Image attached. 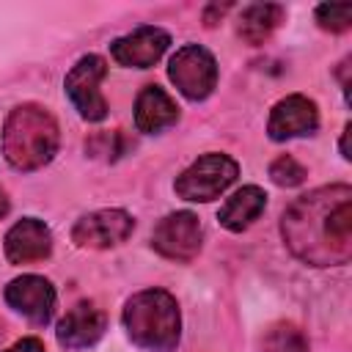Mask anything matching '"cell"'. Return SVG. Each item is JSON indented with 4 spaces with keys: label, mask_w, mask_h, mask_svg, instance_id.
Wrapping results in <instances>:
<instances>
[{
    "label": "cell",
    "mask_w": 352,
    "mask_h": 352,
    "mask_svg": "<svg viewBox=\"0 0 352 352\" xmlns=\"http://www.w3.org/2000/svg\"><path fill=\"white\" fill-rule=\"evenodd\" d=\"M292 256L311 267H336L352 258V190L330 184L300 195L280 220Z\"/></svg>",
    "instance_id": "6da1fadb"
},
{
    "label": "cell",
    "mask_w": 352,
    "mask_h": 352,
    "mask_svg": "<svg viewBox=\"0 0 352 352\" xmlns=\"http://www.w3.org/2000/svg\"><path fill=\"white\" fill-rule=\"evenodd\" d=\"M58 121L41 104H16L3 129V151L6 160L16 170H38L58 151Z\"/></svg>",
    "instance_id": "7a4b0ae2"
},
{
    "label": "cell",
    "mask_w": 352,
    "mask_h": 352,
    "mask_svg": "<svg viewBox=\"0 0 352 352\" xmlns=\"http://www.w3.org/2000/svg\"><path fill=\"white\" fill-rule=\"evenodd\" d=\"M124 327L129 338L148 352H170L182 336L179 302L165 289H143L124 305Z\"/></svg>",
    "instance_id": "3957f363"
},
{
    "label": "cell",
    "mask_w": 352,
    "mask_h": 352,
    "mask_svg": "<svg viewBox=\"0 0 352 352\" xmlns=\"http://www.w3.org/2000/svg\"><path fill=\"white\" fill-rule=\"evenodd\" d=\"M236 173H239L236 160H231L228 154L212 151V154L198 157L187 170H182L173 190L184 201L206 204V201H214L217 195H223L236 182Z\"/></svg>",
    "instance_id": "277c9868"
},
{
    "label": "cell",
    "mask_w": 352,
    "mask_h": 352,
    "mask_svg": "<svg viewBox=\"0 0 352 352\" xmlns=\"http://www.w3.org/2000/svg\"><path fill=\"white\" fill-rule=\"evenodd\" d=\"M168 77L192 102L206 99L217 85V63L214 55L198 44H184L168 63Z\"/></svg>",
    "instance_id": "5b68a950"
},
{
    "label": "cell",
    "mask_w": 352,
    "mask_h": 352,
    "mask_svg": "<svg viewBox=\"0 0 352 352\" xmlns=\"http://www.w3.org/2000/svg\"><path fill=\"white\" fill-rule=\"evenodd\" d=\"M107 74V63L99 55H82L66 74L63 85L66 94L72 99V104L77 107V113L85 121H102L107 116V102L102 94V80Z\"/></svg>",
    "instance_id": "8992f818"
},
{
    "label": "cell",
    "mask_w": 352,
    "mask_h": 352,
    "mask_svg": "<svg viewBox=\"0 0 352 352\" xmlns=\"http://www.w3.org/2000/svg\"><path fill=\"white\" fill-rule=\"evenodd\" d=\"M201 223L192 212H173L162 217L151 234V245L170 261H190L201 250Z\"/></svg>",
    "instance_id": "52a82bcc"
},
{
    "label": "cell",
    "mask_w": 352,
    "mask_h": 352,
    "mask_svg": "<svg viewBox=\"0 0 352 352\" xmlns=\"http://www.w3.org/2000/svg\"><path fill=\"white\" fill-rule=\"evenodd\" d=\"M135 228V220L124 209H99L77 220L72 228V242L77 248H91V250H104L121 245Z\"/></svg>",
    "instance_id": "ba28073f"
},
{
    "label": "cell",
    "mask_w": 352,
    "mask_h": 352,
    "mask_svg": "<svg viewBox=\"0 0 352 352\" xmlns=\"http://www.w3.org/2000/svg\"><path fill=\"white\" fill-rule=\"evenodd\" d=\"M6 302L36 324H47L55 311V289L41 275H22L6 286Z\"/></svg>",
    "instance_id": "9c48e42d"
},
{
    "label": "cell",
    "mask_w": 352,
    "mask_h": 352,
    "mask_svg": "<svg viewBox=\"0 0 352 352\" xmlns=\"http://www.w3.org/2000/svg\"><path fill=\"white\" fill-rule=\"evenodd\" d=\"M104 327H107L104 311L96 302L82 300L66 311V316L58 322L55 336H58V344L66 349H88L104 336Z\"/></svg>",
    "instance_id": "30bf717a"
},
{
    "label": "cell",
    "mask_w": 352,
    "mask_h": 352,
    "mask_svg": "<svg viewBox=\"0 0 352 352\" xmlns=\"http://www.w3.org/2000/svg\"><path fill=\"white\" fill-rule=\"evenodd\" d=\"M168 44H170V36L162 28L143 25V28H138V30L116 38L110 44V52H113V58L121 66L148 69V66H154L162 58V52L168 50Z\"/></svg>",
    "instance_id": "8fae6325"
},
{
    "label": "cell",
    "mask_w": 352,
    "mask_h": 352,
    "mask_svg": "<svg viewBox=\"0 0 352 352\" xmlns=\"http://www.w3.org/2000/svg\"><path fill=\"white\" fill-rule=\"evenodd\" d=\"M316 126H319V110H316L314 99H308L302 94H292V96H283L272 107L267 132L272 140H289V138L311 135V132H316Z\"/></svg>",
    "instance_id": "7c38bea8"
},
{
    "label": "cell",
    "mask_w": 352,
    "mask_h": 352,
    "mask_svg": "<svg viewBox=\"0 0 352 352\" xmlns=\"http://www.w3.org/2000/svg\"><path fill=\"white\" fill-rule=\"evenodd\" d=\"M52 253V234L36 217H22L6 234V258L11 264L44 261Z\"/></svg>",
    "instance_id": "4fadbf2b"
},
{
    "label": "cell",
    "mask_w": 352,
    "mask_h": 352,
    "mask_svg": "<svg viewBox=\"0 0 352 352\" xmlns=\"http://www.w3.org/2000/svg\"><path fill=\"white\" fill-rule=\"evenodd\" d=\"M176 118H179V107L170 99V94L162 91L160 85H146L138 94V102H135V126L140 132H148V135L162 132L170 124H176Z\"/></svg>",
    "instance_id": "5bb4252c"
},
{
    "label": "cell",
    "mask_w": 352,
    "mask_h": 352,
    "mask_svg": "<svg viewBox=\"0 0 352 352\" xmlns=\"http://www.w3.org/2000/svg\"><path fill=\"white\" fill-rule=\"evenodd\" d=\"M267 206V192L256 184H248L242 190H236L217 212V220L223 228L228 231H245Z\"/></svg>",
    "instance_id": "9a60e30c"
},
{
    "label": "cell",
    "mask_w": 352,
    "mask_h": 352,
    "mask_svg": "<svg viewBox=\"0 0 352 352\" xmlns=\"http://www.w3.org/2000/svg\"><path fill=\"white\" fill-rule=\"evenodd\" d=\"M283 6H275V3H256V6H248L242 8L239 14V25H236V33L239 38H245L248 44H261L272 36V30L283 22Z\"/></svg>",
    "instance_id": "2e32d148"
},
{
    "label": "cell",
    "mask_w": 352,
    "mask_h": 352,
    "mask_svg": "<svg viewBox=\"0 0 352 352\" xmlns=\"http://www.w3.org/2000/svg\"><path fill=\"white\" fill-rule=\"evenodd\" d=\"M261 352H308V338L294 322H275L261 336Z\"/></svg>",
    "instance_id": "e0dca14e"
},
{
    "label": "cell",
    "mask_w": 352,
    "mask_h": 352,
    "mask_svg": "<svg viewBox=\"0 0 352 352\" xmlns=\"http://www.w3.org/2000/svg\"><path fill=\"white\" fill-rule=\"evenodd\" d=\"M316 22L322 30L341 33L352 25V6L349 3H324L316 8Z\"/></svg>",
    "instance_id": "ac0fdd59"
},
{
    "label": "cell",
    "mask_w": 352,
    "mask_h": 352,
    "mask_svg": "<svg viewBox=\"0 0 352 352\" xmlns=\"http://www.w3.org/2000/svg\"><path fill=\"white\" fill-rule=\"evenodd\" d=\"M270 179H272L278 187H297V184L305 179V168H302L294 157L283 154V157H278V160L270 165Z\"/></svg>",
    "instance_id": "d6986e66"
},
{
    "label": "cell",
    "mask_w": 352,
    "mask_h": 352,
    "mask_svg": "<svg viewBox=\"0 0 352 352\" xmlns=\"http://www.w3.org/2000/svg\"><path fill=\"white\" fill-rule=\"evenodd\" d=\"M6 352H47L44 344L38 338H19L16 344H11Z\"/></svg>",
    "instance_id": "ffe728a7"
},
{
    "label": "cell",
    "mask_w": 352,
    "mask_h": 352,
    "mask_svg": "<svg viewBox=\"0 0 352 352\" xmlns=\"http://www.w3.org/2000/svg\"><path fill=\"white\" fill-rule=\"evenodd\" d=\"M346 140H349V124L344 126V138H341V154H344V160H349L352 154H349V146H346Z\"/></svg>",
    "instance_id": "44dd1931"
},
{
    "label": "cell",
    "mask_w": 352,
    "mask_h": 352,
    "mask_svg": "<svg viewBox=\"0 0 352 352\" xmlns=\"http://www.w3.org/2000/svg\"><path fill=\"white\" fill-rule=\"evenodd\" d=\"M8 209H11V204H8V195L0 190V217H6V214H8Z\"/></svg>",
    "instance_id": "7402d4cb"
}]
</instances>
